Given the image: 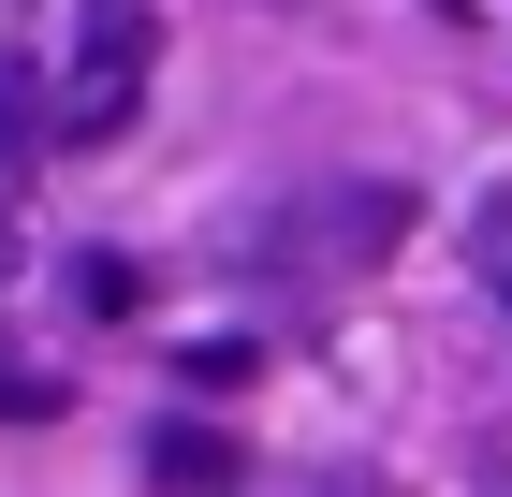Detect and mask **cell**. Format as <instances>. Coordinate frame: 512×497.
Wrapping results in <instances>:
<instances>
[{"label": "cell", "mask_w": 512, "mask_h": 497, "mask_svg": "<svg viewBox=\"0 0 512 497\" xmlns=\"http://www.w3.org/2000/svg\"><path fill=\"white\" fill-rule=\"evenodd\" d=\"M161 74V15L147 0H74L59 15V59H44V117H59V147H118L132 103Z\"/></svg>", "instance_id": "1"}, {"label": "cell", "mask_w": 512, "mask_h": 497, "mask_svg": "<svg viewBox=\"0 0 512 497\" xmlns=\"http://www.w3.org/2000/svg\"><path fill=\"white\" fill-rule=\"evenodd\" d=\"M395 234H410V191L366 176V191H308V205H293V220H278V264H293V278H352V264H381Z\"/></svg>", "instance_id": "2"}, {"label": "cell", "mask_w": 512, "mask_h": 497, "mask_svg": "<svg viewBox=\"0 0 512 497\" xmlns=\"http://www.w3.org/2000/svg\"><path fill=\"white\" fill-rule=\"evenodd\" d=\"M147 483L161 497H235V439H220V424H161V439H147Z\"/></svg>", "instance_id": "3"}, {"label": "cell", "mask_w": 512, "mask_h": 497, "mask_svg": "<svg viewBox=\"0 0 512 497\" xmlns=\"http://www.w3.org/2000/svg\"><path fill=\"white\" fill-rule=\"evenodd\" d=\"M469 264H483V293L512 307V191H483V205H469Z\"/></svg>", "instance_id": "4"}, {"label": "cell", "mask_w": 512, "mask_h": 497, "mask_svg": "<svg viewBox=\"0 0 512 497\" xmlns=\"http://www.w3.org/2000/svg\"><path fill=\"white\" fill-rule=\"evenodd\" d=\"M0 410H59V395H44V381H0Z\"/></svg>", "instance_id": "5"}]
</instances>
